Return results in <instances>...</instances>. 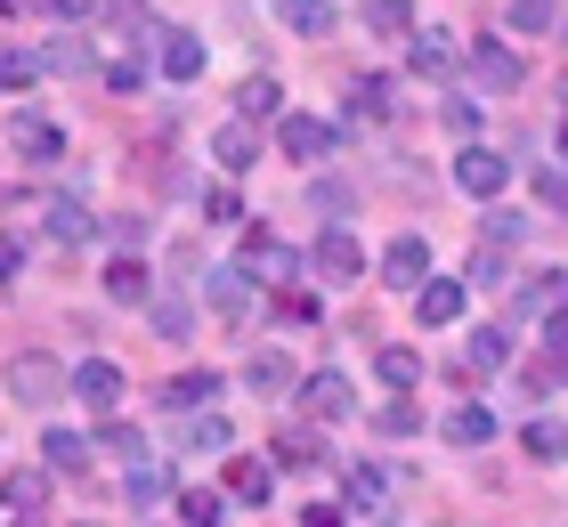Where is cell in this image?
<instances>
[{
  "label": "cell",
  "instance_id": "obj_1",
  "mask_svg": "<svg viewBox=\"0 0 568 527\" xmlns=\"http://www.w3.org/2000/svg\"><path fill=\"white\" fill-rule=\"evenodd\" d=\"M9 398L49 414L58 398H73V374H65V365L49 357V349H17V357H9Z\"/></svg>",
  "mask_w": 568,
  "mask_h": 527
},
{
  "label": "cell",
  "instance_id": "obj_2",
  "mask_svg": "<svg viewBox=\"0 0 568 527\" xmlns=\"http://www.w3.org/2000/svg\"><path fill=\"white\" fill-rule=\"evenodd\" d=\"M49 519V479L41 470H9L0 479V527H41Z\"/></svg>",
  "mask_w": 568,
  "mask_h": 527
},
{
  "label": "cell",
  "instance_id": "obj_3",
  "mask_svg": "<svg viewBox=\"0 0 568 527\" xmlns=\"http://www.w3.org/2000/svg\"><path fill=\"white\" fill-rule=\"evenodd\" d=\"M504 179H511V163L496 146H463V163H455V188L471 195V203H496L504 195Z\"/></svg>",
  "mask_w": 568,
  "mask_h": 527
},
{
  "label": "cell",
  "instance_id": "obj_4",
  "mask_svg": "<svg viewBox=\"0 0 568 527\" xmlns=\"http://www.w3.org/2000/svg\"><path fill=\"white\" fill-rule=\"evenodd\" d=\"M154 73H163V82H203V33H187V24H163Z\"/></svg>",
  "mask_w": 568,
  "mask_h": 527
},
{
  "label": "cell",
  "instance_id": "obj_5",
  "mask_svg": "<svg viewBox=\"0 0 568 527\" xmlns=\"http://www.w3.org/2000/svg\"><path fill=\"white\" fill-rule=\"evenodd\" d=\"M308 268H317L325 284H349V276H366V252H357V235H349V227H325V235H317V252H308Z\"/></svg>",
  "mask_w": 568,
  "mask_h": 527
},
{
  "label": "cell",
  "instance_id": "obj_6",
  "mask_svg": "<svg viewBox=\"0 0 568 527\" xmlns=\"http://www.w3.org/2000/svg\"><path fill=\"white\" fill-rule=\"evenodd\" d=\"M284 154H293V163H325V146L342 139V122H325V114H284Z\"/></svg>",
  "mask_w": 568,
  "mask_h": 527
},
{
  "label": "cell",
  "instance_id": "obj_7",
  "mask_svg": "<svg viewBox=\"0 0 568 527\" xmlns=\"http://www.w3.org/2000/svg\"><path fill=\"white\" fill-rule=\"evenodd\" d=\"M9 146L24 154V163H58V154H65V130L49 122V114H9Z\"/></svg>",
  "mask_w": 568,
  "mask_h": 527
},
{
  "label": "cell",
  "instance_id": "obj_8",
  "mask_svg": "<svg viewBox=\"0 0 568 527\" xmlns=\"http://www.w3.org/2000/svg\"><path fill=\"white\" fill-rule=\"evenodd\" d=\"M382 276L406 284V293H423V284H430V244H423V235H390V252H382Z\"/></svg>",
  "mask_w": 568,
  "mask_h": 527
},
{
  "label": "cell",
  "instance_id": "obj_9",
  "mask_svg": "<svg viewBox=\"0 0 568 527\" xmlns=\"http://www.w3.org/2000/svg\"><path fill=\"white\" fill-rule=\"evenodd\" d=\"M73 398H82L90 414H114L122 406V374L106 357H82V365H73Z\"/></svg>",
  "mask_w": 568,
  "mask_h": 527
},
{
  "label": "cell",
  "instance_id": "obj_10",
  "mask_svg": "<svg viewBox=\"0 0 568 527\" xmlns=\"http://www.w3.org/2000/svg\"><path fill=\"white\" fill-rule=\"evenodd\" d=\"M203 301L244 325V316H252V276H244V268H203Z\"/></svg>",
  "mask_w": 568,
  "mask_h": 527
},
{
  "label": "cell",
  "instance_id": "obj_11",
  "mask_svg": "<svg viewBox=\"0 0 568 527\" xmlns=\"http://www.w3.org/2000/svg\"><path fill=\"white\" fill-rule=\"evenodd\" d=\"M471 73H479V90H520V82H528L520 58H511L504 41H479V49H471Z\"/></svg>",
  "mask_w": 568,
  "mask_h": 527
},
{
  "label": "cell",
  "instance_id": "obj_12",
  "mask_svg": "<svg viewBox=\"0 0 568 527\" xmlns=\"http://www.w3.org/2000/svg\"><path fill=\"white\" fill-rule=\"evenodd\" d=\"M496 365H511V333H504V325H479L471 349H463V365H455V382H463V374H496Z\"/></svg>",
  "mask_w": 568,
  "mask_h": 527
},
{
  "label": "cell",
  "instance_id": "obj_13",
  "mask_svg": "<svg viewBox=\"0 0 568 527\" xmlns=\"http://www.w3.org/2000/svg\"><path fill=\"white\" fill-rule=\"evenodd\" d=\"M463 293H471V284H455V276H430L423 293H415V316H423V325H455V316H463Z\"/></svg>",
  "mask_w": 568,
  "mask_h": 527
},
{
  "label": "cell",
  "instance_id": "obj_14",
  "mask_svg": "<svg viewBox=\"0 0 568 527\" xmlns=\"http://www.w3.org/2000/svg\"><path fill=\"white\" fill-rule=\"evenodd\" d=\"M301 406L317 414V422H349V382L342 374H308L301 382Z\"/></svg>",
  "mask_w": 568,
  "mask_h": 527
},
{
  "label": "cell",
  "instance_id": "obj_15",
  "mask_svg": "<svg viewBox=\"0 0 568 527\" xmlns=\"http://www.w3.org/2000/svg\"><path fill=\"white\" fill-rule=\"evenodd\" d=\"M244 382L261 389V398H293V389H301L293 357H276V349H261V357H252V365H244Z\"/></svg>",
  "mask_w": 568,
  "mask_h": 527
},
{
  "label": "cell",
  "instance_id": "obj_16",
  "mask_svg": "<svg viewBox=\"0 0 568 527\" xmlns=\"http://www.w3.org/2000/svg\"><path fill=\"white\" fill-rule=\"evenodd\" d=\"M49 235H58V244H90V235H98V220L82 211V195H49Z\"/></svg>",
  "mask_w": 568,
  "mask_h": 527
},
{
  "label": "cell",
  "instance_id": "obj_17",
  "mask_svg": "<svg viewBox=\"0 0 568 527\" xmlns=\"http://www.w3.org/2000/svg\"><path fill=\"white\" fill-rule=\"evenodd\" d=\"M520 446L536 463H568V422H552V414H528V430H520Z\"/></svg>",
  "mask_w": 568,
  "mask_h": 527
},
{
  "label": "cell",
  "instance_id": "obj_18",
  "mask_svg": "<svg viewBox=\"0 0 568 527\" xmlns=\"http://www.w3.org/2000/svg\"><path fill=\"white\" fill-rule=\"evenodd\" d=\"M276 17L293 24L301 41H325L333 33V0H276Z\"/></svg>",
  "mask_w": 568,
  "mask_h": 527
},
{
  "label": "cell",
  "instance_id": "obj_19",
  "mask_svg": "<svg viewBox=\"0 0 568 527\" xmlns=\"http://www.w3.org/2000/svg\"><path fill=\"white\" fill-rule=\"evenodd\" d=\"M349 114H366V122H390V114H398L390 82H382V73H357V82H349Z\"/></svg>",
  "mask_w": 568,
  "mask_h": 527
},
{
  "label": "cell",
  "instance_id": "obj_20",
  "mask_svg": "<svg viewBox=\"0 0 568 527\" xmlns=\"http://www.w3.org/2000/svg\"><path fill=\"white\" fill-rule=\"evenodd\" d=\"M220 519H227L220 487H179V527H220Z\"/></svg>",
  "mask_w": 568,
  "mask_h": 527
},
{
  "label": "cell",
  "instance_id": "obj_21",
  "mask_svg": "<svg viewBox=\"0 0 568 527\" xmlns=\"http://www.w3.org/2000/svg\"><path fill=\"white\" fill-rule=\"evenodd\" d=\"M261 114H284V90H276V73H252V82L236 90V122H261Z\"/></svg>",
  "mask_w": 568,
  "mask_h": 527
},
{
  "label": "cell",
  "instance_id": "obj_22",
  "mask_svg": "<svg viewBox=\"0 0 568 527\" xmlns=\"http://www.w3.org/2000/svg\"><path fill=\"white\" fill-rule=\"evenodd\" d=\"M106 293H114L122 308H146V301H154V276L139 268V260H114V268H106Z\"/></svg>",
  "mask_w": 568,
  "mask_h": 527
},
{
  "label": "cell",
  "instance_id": "obj_23",
  "mask_svg": "<svg viewBox=\"0 0 568 527\" xmlns=\"http://www.w3.org/2000/svg\"><path fill=\"white\" fill-rule=\"evenodd\" d=\"M212 154H220L227 171H252V163H261V139H252V122H227L220 139H212Z\"/></svg>",
  "mask_w": 568,
  "mask_h": 527
},
{
  "label": "cell",
  "instance_id": "obj_24",
  "mask_svg": "<svg viewBox=\"0 0 568 527\" xmlns=\"http://www.w3.org/2000/svg\"><path fill=\"white\" fill-rule=\"evenodd\" d=\"M122 495H131V511L163 504V495H171V470H163V463H131V479H122Z\"/></svg>",
  "mask_w": 568,
  "mask_h": 527
},
{
  "label": "cell",
  "instance_id": "obj_25",
  "mask_svg": "<svg viewBox=\"0 0 568 527\" xmlns=\"http://www.w3.org/2000/svg\"><path fill=\"white\" fill-rule=\"evenodd\" d=\"M146 316H154V333H163V341H187V333H195V308L179 301V293H154Z\"/></svg>",
  "mask_w": 568,
  "mask_h": 527
},
{
  "label": "cell",
  "instance_id": "obj_26",
  "mask_svg": "<svg viewBox=\"0 0 568 527\" xmlns=\"http://www.w3.org/2000/svg\"><path fill=\"white\" fill-rule=\"evenodd\" d=\"M487 438H496V414L487 406H455L447 414V446H487Z\"/></svg>",
  "mask_w": 568,
  "mask_h": 527
},
{
  "label": "cell",
  "instance_id": "obj_27",
  "mask_svg": "<svg viewBox=\"0 0 568 527\" xmlns=\"http://www.w3.org/2000/svg\"><path fill=\"white\" fill-rule=\"evenodd\" d=\"M227 495H236V504H268V495H276V470H268V463H236V470H227Z\"/></svg>",
  "mask_w": 568,
  "mask_h": 527
},
{
  "label": "cell",
  "instance_id": "obj_28",
  "mask_svg": "<svg viewBox=\"0 0 568 527\" xmlns=\"http://www.w3.org/2000/svg\"><path fill=\"white\" fill-rule=\"evenodd\" d=\"M406 65H415V73H430V82H438V73L455 65V41H447V33H415V49H406Z\"/></svg>",
  "mask_w": 568,
  "mask_h": 527
},
{
  "label": "cell",
  "instance_id": "obj_29",
  "mask_svg": "<svg viewBox=\"0 0 568 527\" xmlns=\"http://www.w3.org/2000/svg\"><path fill=\"white\" fill-rule=\"evenodd\" d=\"M308 203L325 211V227H349V211H357V188H342V179H317V188H308Z\"/></svg>",
  "mask_w": 568,
  "mask_h": 527
},
{
  "label": "cell",
  "instance_id": "obj_30",
  "mask_svg": "<svg viewBox=\"0 0 568 527\" xmlns=\"http://www.w3.org/2000/svg\"><path fill=\"white\" fill-rule=\"evenodd\" d=\"M504 24H511V33H528V41H536V33H552L560 17H552V0H504Z\"/></svg>",
  "mask_w": 568,
  "mask_h": 527
},
{
  "label": "cell",
  "instance_id": "obj_31",
  "mask_svg": "<svg viewBox=\"0 0 568 527\" xmlns=\"http://www.w3.org/2000/svg\"><path fill=\"white\" fill-rule=\"evenodd\" d=\"M163 398H171L179 414H195V406H212V398H220V374H179Z\"/></svg>",
  "mask_w": 568,
  "mask_h": 527
},
{
  "label": "cell",
  "instance_id": "obj_32",
  "mask_svg": "<svg viewBox=\"0 0 568 527\" xmlns=\"http://www.w3.org/2000/svg\"><path fill=\"white\" fill-rule=\"evenodd\" d=\"M187 446H195V455H227V446H236V430H227L220 414H187Z\"/></svg>",
  "mask_w": 568,
  "mask_h": 527
},
{
  "label": "cell",
  "instance_id": "obj_33",
  "mask_svg": "<svg viewBox=\"0 0 568 527\" xmlns=\"http://www.w3.org/2000/svg\"><path fill=\"white\" fill-rule=\"evenodd\" d=\"M374 374L390 382V389H415V382H423V357H415V349H382V357H374Z\"/></svg>",
  "mask_w": 568,
  "mask_h": 527
},
{
  "label": "cell",
  "instance_id": "obj_34",
  "mask_svg": "<svg viewBox=\"0 0 568 527\" xmlns=\"http://www.w3.org/2000/svg\"><path fill=\"white\" fill-rule=\"evenodd\" d=\"M90 58H98L90 41H49V49H41V65H49V73H90Z\"/></svg>",
  "mask_w": 568,
  "mask_h": 527
},
{
  "label": "cell",
  "instance_id": "obj_35",
  "mask_svg": "<svg viewBox=\"0 0 568 527\" xmlns=\"http://www.w3.org/2000/svg\"><path fill=\"white\" fill-rule=\"evenodd\" d=\"M41 455L58 463V470H82V463H90V438H73V430H49V438H41Z\"/></svg>",
  "mask_w": 568,
  "mask_h": 527
},
{
  "label": "cell",
  "instance_id": "obj_36",
  "mask_svg": "<svg viewBox=\"0 0 568 527\" xmlns=\"http://www.w3.org/2000/svg\"><path fill=\"white\" fill-rule=\"evenodd\" d=\"M41 82V58H24V49H0V90H33Z\"/></svg>",
  "mask_w": 568,
  "mask_h": 527
},
{
  "label": "cell",
  "instance_id": "obj_37",
  "mask_svg": "<svg viewBox=\"0 0 568 527\" xmlns=\"http://www.w3.org/2000/svg\"><path fill=\"white\" fill-rule=\"evenodd\" d=\"M382 495H390V479H382L374 463H357V470H349V504H357V511H374Z\"/></svg>",
  "mask_w": 568,
  "mask_h": 527
},
{
  "label": "cell",
  "instance_id": "obj_38",
  "mask_svg": "<svg viewBox=\"0 0 568 527\" xmlns=\"http://www.w3.org/2000/svg\"><path fill=\"white\" fill-rule=\"evenodd\" d=\"M366 24H374V33H406L415 9H406V0H366Z\"/></svg>",
  "mask_w": 568,
  "mask_h": 527
},
{
  "label": "cell",
  "instance_id": "obj_39",
  "mask_svg": "<svg viewBox=\"0 0 568 527\" xmlns=\"http://www.w3.org/2000/svg\"><path fill=\"white\" fill-rule=\"evenodd\" d=\"M98 446H106V455H131V463H146V438L131 430V422H106V430H98Z\"/></svg>",
  "mask_w": 568,
  "mask_h": 527
},
{
  "label": "cell",
  "instance_id": "obj_40",
  "mask_svg": "<svg viewBox=\"0 0 568 527\" xmlns=\"http://www.w3.org/2000/svg\"><path fill=\"white\" fill-rule=\"evenodd\" d=\"M203 220L236 227V220H244V195H236V188H212V195H203Z\"/></svg>",
  "mask_w": 568,
  "mask_h": 527
},
{
  "label": "cell",
  "instance_id": "obj_41",
  "mask_svg": "<svg viewBox=\"0 0 568 527\" xmlns=\"http://www.w3.org/2000/svg\"><path fill=\"white\" fill-rule=\"evenodd\" d=\"M415 430H423V406H406V398L382 406V438H415Z\"/></svg>",
  "mask_w": 568,
  "mask_h": 527
},
{
  "label": "cell",
  "instance_id": "obj_42",
  "mask_svg": "<svg viewBox=\"0 0 568 527\" xmlns=\"http://www.w3.org/2000/svg\"><path fill=\"white\" fill-rule=\"evenodd\" d=\"M528 389H568V349L560 357H536L528 365Z\"/></svg>",
  "mask_w": 568,
  "mask_h": 527
},
{
  "label": "cell",
  "instance_id": "obj_43",
  "mask_svg": "<svg viewBox=\"0 0 568 527\" xmlns=\"http://www.w3.org/2000/svg\"><path fill=\"white\" fill-rule=\"evenodd\" d=\"M438 114H447V130H455V139H479V105H471V98H447Z\"/></svg>",
  "mask_w": 568,
  "mask_h": 527
},
{
  "label": "cell",
  "instance_id": "obj_44",
  "mask_svg": "<svg viewBox=\"0 0 568 527\" xmlns=\"http://www.w3.org/2000/svg\"><path fill=\"white\" fill-rule=\"evenodd\" d=\"M520 235H528L520 211H487V244H520Z\"/></svg>",
  "mask_w": 568,
  "mask_h": 527
},
{
  "label": "cell",
  "instance_id": "obj_45",
  "mask_svg": "<svg viewBox=\"0 0 568 527\" xmlns=\"http://www.w3.org/2000/svg\"><path fill=\"white\" fill-rule=\"evenodd\" d=\"M276 455H284V463H317V438H308V430H284Z\"/></svg>",
  "mask_w": 568,
  "mask_h": 527
},
{
  "label": "cell",
  "instance_id": "obj_46",
  "mask_svg": "<svg viewBox=\"0 0 568 527\" xmlns=\"http://www.w3.org/2000/svg\"><path fill=\"white\" fill-rule=\"evenodd\" d=\"M536 195H545L552 211H568V171H536Z\"/></svg>",
  "mask_w": 568,
  "mask_h": 527
},
{
  "label": "cell",
  "instance_id": "obj_47",
  "mask_svg": "<svg viewBox=\"0 0 568 527\" xmlns=\"http://www.w3.org/2000/svg\"><path fill=\"white\" fill-rule=\"evenodd\" d=\"M24 276V244H17V235H0V284H17Z\"/></svg>",
  "mask_w": 568,
  "mask_h": 527
},
{
  "label": "cell",
  "instance_id": "obj_48",
  "mask_svg": "<svg viewBox=\"0 0 568 527\" xmlns=\"http://www.w3.org/2000/svg\"><path fill=\"white\" fill-rule=\"evenodd\" d=\"M471 284H511V268H504L496 252H479V260H471Z\"/></svg>",
  "mask_w": 568,
  "mask_h": 527
},
{
  "label": "cell",
  "instance_id": "obj_49",
  "mask_svg": "<svg viewBox=\"0 0 568 527\" xmlns=\"http://www.w3.org/2000/svg\"><path fill=\"white\" fill-rule=\"evenodd\" d=\"M301 527H349V519H342V504H308Z\"/></svg>",
  "mask_w": 568,
  "mask_h": 527
},
{
  "label": "cell",
  "instance_id": "obj_50",
  "mask_svg": "<svg viewBox=\"0 0 568 527\" xmlns=\"http://www.w3.org/2000/svg\"><path fill=\"white\" fill-rule=\"evenodd\" d=\"M41 17H73V24H82L90 9H82V0H41Z\"/></svg>",
  "mask_w": 568,
  "mask_h": 527
},
{
  "label": "cell",
  "instance_id": "obj_51",
  "mask_svg": "<svg viewBox=\"0 0 568 527\" xmlns=\"http://www.w3.org/2000/svg\"><path fill=\"white\" fill-rule=\"evenodd\" d=\"M545 333H552V349H568V308H552V325H545Z\"/></svg>",
  "mask_w": 568,
  "mask_h": 527
},
{
  "label": "cell",
  "instance_id": "obj_52",
  "mask_svg": "<svg viewBox=\"0 0 568 527\" xmlns=\"http://www.w3.org/2000/svg\"><path fill=\"white\" fill-rule=\"evenodd\" d=\"M560 154H568V122H560Z\"/></svg>",
  "mask_w": 568,
  "mask_h": 527
},
{
  "label": "cell",
  "instance_id": "obj_53",
  "mask_svg": "<svg viewBox=\"0 0 568 527\" xmlns=\"http://www.w3.org/2000/svg\"><path fill=\"white\" fill-rule=\"evenodd\" d=\"M0 9H17V0H0Z\"/></svg>",
  "mask_w": 568,
  "mask_h": 527
}]
</instances>
